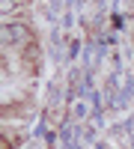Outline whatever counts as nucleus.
Segmentation results:
<instances>
[{
	"label": "nucleus",
	"instance_id": "nucleus-4",
	"mask_svg": "<svg viewBox=\"0 0 134 149\" xmlns=\"http://www.w3.org/2000/svg\"><path fill=\"white\" fill-rule=\"evenodd\" d=\"M21 3H27V0H21Z\"/></svg>",
	"mask_w": 134,
	"mask_h": 149
},
{
	"label": "nucleus",
	"instance_id": "nucleus-2",
	"mask_svg": "<svg viewBox=\"0 0 134 149\" xmlns=\"http://www.w3.org/2000/svg\"><path fill=\"white\" fill-rule=\"evenodd\" d=\"M15 6H21V0H0V9H3V15H9Z\"/></svg>",
	"mask_w": 134,
	"mask_h": 149
},
{
	"label": "nucleus",
	"instance_id": "nucleus-1",
	"mask_svg": "<svg viewBox=\"0 0 134 149\" xmlns=\"http://www.w3.org/2000/svg\"><path fill=\"white\" fill-rule=\"evenodd\" d=\"M3 39H6V42H15L18 48H21V45L27 48V45H33V33H30L27 24H6Z\"/></svg>",
	"mask_w": 134,
	"mask_h": 149
},
{
	"label": "nucleus",
	"instance_id": "nucleus-3",
	"mask_svg": "<svg viewBox=\"0 0 134 149\" xmlns=\"http://www.w3.org/2000/svg\"><path fill=\"white\" fill-rule=\"evenodd\" d=\"M3 149H12V143H9V134L3 137Z\"/></svg>",
	"mask_w": 134,
	"mask_h": 149
}]
</instances>
